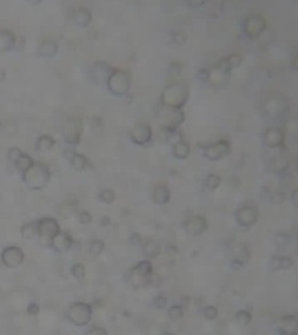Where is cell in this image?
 <instances>
[{
    "mask_svg": "<svg viewBox=\"0 0 298 335\" xmlns=\"http://www.w3.org/2000/svg\"><path fill=\"white\" fill-rule=\"evenodd\" d=\"M22 180L29 190L40 191L49 184L51 171L46 164L35 162L33 167L21 174Z\"/></svg>",
    "mask_w": 298,
    "mask_h": 335,
    "instance_id": "6da1fadb",
    "label": "cell"
},
{
    "mask_svg": "<svg viewBox=\"0 0 298 335\" xmlns=\"http://www.w3.org/2000/svg\"><path fill=\"white\" fill-rule=\"evenodd\" d=\"M189 99V88L184 83L169 84L163 90L161 102L163 106L181 109Z\"/></svg>",
    "mask_w": 298,
    "mask_h": 335,
    "instance_id": "7a4b0ae2",
    "label": "cell"
},
{
    "mask_svg": "<svg viewBox=\"0 0 298 335\" xmlns=\"http://www.w3.org/2000/svg\"><path fill=\"white\" fill-rule=\"evenodd\" d=\"M153 282V265L148 259L138 264L128 273V283L136 289L146 288Z\"/></svg>",
    "mask_w": 298,
    "mask_h": 335,
    "instance_id": "3957f363",
    "label": "cell"
},
{
    "mask_svg": "<svg viewBox=\"0 0 298 335\" xmlns=\"http://www.w3.org/2000/svg\"><path fill=\"white\" fill-rule=\"evenodd\" d=\"M132 84V77L127 71L124 70H112L110 73L106 86L109 92L115 96H124L130 92Z\"/></svg>",
    "mask_w": 298,
    "mask_h": 335,
    "instance_id": "277c9868",
    "label": "cell"
},
{
    "mask_svg": "<svg viewBox=\"0 0 298 335\" xmlns=\"http://www.w3.org/2000/svg\"><path fill=\"white\" fill-rule=\"evenodd\" d=\"M66 315L75 326H86L93 318V308L88 303L75 302L68 308Z\"/></svg>",
    "mask_w": 298,
    "mask_h": 335,
    "instance_id": "5b68a950",
    "label": "cell"
},
{
    "mask_svg": "<svg viewBox=\"0 0 298 335\" xmlns=\"http://www.w3.org/2000/svg\"><path fill=\"white\" fill-rule=\"evenodd\" d=\"M37 223V238L44 245L50 246L52 239L60 231V225L53 217H43L36 221Z\"/></svg>",
    "mask_w": 298,
    "mask_h": 335,
    "instance_id": "8992f818",
    "label": "cell"
},
{
    "mask_svg": "<svg viewBox=\"0 0 298 335\" xmlns=\"http://www.w3.org/2000/svg\"><path fill=\"white\" fill-rule=\"evenodd\" d=\"M158 117L162 121V127L177 131L178 127L184 123L185 112L179 108H169V106L162 105L158 114Z\"/></svg>",
    "mask_w": 298,
    "mask_h": 335,
    "instance_id": "52a82bcc",
    "label": "cell"
},
{
    "mask_svg": "<svg viewBox=\"0 0 298 335\" xmlns=\"http://www.w3.org/2000/svg\"><path fill=\"white\" fill-rule=\"evenodd\" d=\"M267 20H266V18L263 15L253 13L247 15L244 19L241 28H243L244 34L249 39H257V37H259L263 31L267 29Z\"/></svg>",
    "mask_w": 298,
    "mask_h": 335,
    "instance_id": "ba28073f",
    "label": "cell"
},
{
    "mask_svg": "<svg viewBox=\"0 0 298 335\" xmlns=\"http://www.w3.org/2000/svg\"><path fill=\"white\" fill-rule=\"evenodd\" d=\"M83 132V123L80 118L71 117L68 118L62 128V137L68 145H78L81 140Z\"/></svg>",
    "mask_w": 298,
    "mask_h": 335,
    "instance_id": "9c48e42d",
    "label": "cell"
},
{
    "mask_svg": "<svg viewBox=\"0 0 298 335\" xmlns=\"http://www.w3.org/2000/svg\"><path fill=\"white\" fill-rule=\"evenodd\" d=\"M0 260L7 268H17L24 260V252L19 246H7L1 251Z\"/></svg>",
    "mask_w": 298,
    "mask_h": 335,
    "instance_id": "30bf717a",
    "label": "cell"
},
{
    "mask_svg": "<svg viewBox=\"0 0 298 335\" xmlns=\"http://www.w3.org/2000/svg\"><path fill=\"white\" fill-rule=\"evenodd\" d=\"M128 137H130L131 141L136 143V145L145 146L153 138L152 127H150L149 124L140 121V123H137L131 128L130 132H128Z\"/></svg>",
    "mask_w": 298,
    "mask_h": 335,
    "instance_id": "8fae6325",
    "label": "cell"
},
{
    "mask_svg": "<svg viewBox=\"0 0 298 335\" xmlns=\"http://www.w3.org/2000/svg\"><path fill=\"white\" fill-rule=\"evenodd\" d=\"M230 152L231 143L227 139H222L211 146L206 147L203 155L211 161H219V159L224 158L225 156L230 154Z\"/></svg>",
    "mask_w": 298,
    "mask_h": 335,
    "instance_id": "7c38bea8",
    "label": "cell"
},
{
    "mask_svg": "<svg viewBox=\"0 0 298 335\" xmlns=\"http://www.w3.org/2000/svg\"><path fill=\"white\" fill-rule=\"evenodd\" d=\"M259 211L256 206L244 205L236 212V220L238 224L244 228L252 227L258 221Z\"/></svg>",
    "mask_w": 298,
    "mask_h": 335,
    "instance_id": "4fadbf2b",
    "label": "cell"
},
{
    "mask_svg": "<svg viewBox=\"0 0 298 335\" xmlns=\"http://www.w3.org/2000/svg\"><path fill=\"white\" fill-rule=\"evenodd\" d=\"M285 133L280 127H269L263 134V143L271 149H284Z\"/></svg>",
    "mask_w": 298,
    "mask_h": 335,
    "instance_id": "5bb4252c",
    "label": "cell"
},
{
    "mask_svg": "<svg viewBox=\"0 0 298 335\" xmlns=\"http://www.w3.org/2000/svg\"><path fill=\"white\" fill-rule=\"evenodd\" d=\"M74 245V239L72 238V236L70 233L67 231H59L57 234V236L52 239L51 244H50L49 247H51L53 251L62 253V252H67L68 250H71Z\"/></svg>",
    "mask_w": 298,
    "mask_h": 335,
    "instance_id": "9a60e30c",
    "label": "cell"
},
{
    "mask_svg": "<svg viewBox=\"0 0 298 335\" xmlns=\"http://www.w3.org/2000/svg\"><path fill=\"white\" fill-rule=\"evenodd\" d=\"M185 230L192 236H199L207 229V220L201 215H193L185 221Z\"/></svg>",
    "mask_w": 298,
    "mask_h": 335,
    "instance_id": "2e32d148",
    "label": "cell"
},
{
    "mask_svg": "<svg viewBox=\"0 0 298 335\" xmlns=\"http://www.w3.org/2000/svg\"><path fill=\"white\" fill-rule=\"evenodd\" d=\"M250 258L251 252L249 247L244 245V244L237 245L234 249V258L231 259V267H233L235 271H238V269L243 267V266L250 260Z\"/></svg>",
    "mask_w": 298,
    "mask_h": 335,
    "instance_id": "e0dca14e",
    "label": "cell"
},
{
    "mask_svg": "<svg viewBox=\"0 0 298 335\" xmlns=\"http://www.w3.org/2000/svg\"><path fill=\"white\" fill-rule=\"evenodd\" d=\"M72 20L75 26L80 27V28H86L90 24L93 20V14L90 12L89 8L87 7H79L77 8L73 12V15H72Z\"/></svg>",
    "mask_w": 298,
    "mask_h": 335,
    "instance_id": "ac0fdd59",
    "label": "cell"
},
{
    "mask_svg": "<svg viewBox=\"0 0 298 335\" xmlns=\"http://www.w3.org/2000/svg\"><path fill=\"white\" fill-rule=\"evenodd\" d=\"M17 36L13 31L8 29H0V53L12 51L17 44Z\"/></svg>",
    "mask_w": 298,
    "mask_h": 335,
    "instance_id": "d6986e66",
    "label": "cell"
},
{
    "mask_svg": "<svg viewBox=\"0 0 298 335\" xmlns=\"http://www.w3.org/2000/svg\"><path fill=\"white\" fill-rule=\"evenodd\" d=\"M241 61H243V58H241L239 53H231V55L227 56V57L222 58L216 66L221 68L225 73L230 74L231 71L239 66Z\"/></svg>",
    "mask_w": 298,
    "mask_h": 335,
    "instance_id": "ffe728a7",
    "label": "cell"
},
{
    "mask_svg": "<svg viewBox=\"0 0 298 335\" xmlns=\"http://www.w3.org/2000/svg\"><path fill=\"white\" fill-rule=\"evenodd\" d=\"M66 156L70 159L71 167L74 169L75 171H83L88 165H89V161L83 154L74 152V150H68L66 153Z\"/></svg>",
    "mask_w": 298,
    "mask_h": 335,
    "instance_id": "44dd1931",
    "label": "cell"
},
{
    "mask_svg": "<svg viewBox=\"0 0 298 335\" xmlns=\"http://www.w3.org/2000/svg\"><path fill=\"white\" fill-rule=\"evenodd\" d=\"M278 332L281 334H296L297 333V318L295 315H284L278 321Z\"/></svg>",
    "mask_w": 298,
    "mask_h": 335,
    "instance_id": "7402d4cb",
    "label": "cell"
},
{
    "mask_svg": "<svg viewBox=\"0 0 298 335\" xmlns=\"http://www.w3.org/2000/svg\"><path fill=\"white\" fill-rule=\"evenodd\" d=\"M170 200V191L165 184H158L153 190V201L156 205H165Z\"/></svg>",
    "mask_w": 298,
    "mask_h": 335,
    "instance_id": "603a6c76",
    "label": "cell"
},
{
    "mask_svg": "<svg viewBox=\"0 0 298 335\" xmlns=\"http://www.w3.org/2000/svg\"><path fill=\"white\" fill-rule=\"evenodd\" d=\"M37 52L42 58H53L58 53V45L51 39H45L39 45Z\"/></svg>",
    "mask_w": 298,
    "mask_h": 335,
    "instance_id": "cb8c5ba5",
    "label": "cell"
},
{
    "mask_svg": "<svg viewBox=\"0 0 298 335\" xmlns=\"http://www.w3.org/2000/svg\"><path fill=\"white\" fill-rule=\"evenodd\" d=\"M293 266V260L289 256H273L269 261L268 267L271 271H285Z\"/></svg>",
    "mask_w": 298,
    "mask_h": 335,
    "instance_id": "d4e9b609",
    "label": "cell"
},
{
    "mask_svg": "<svg viewBox=\"0 0 298 335\" xmlns=\"http://www.w3.org/2000/svg\"><path fill=\"white\" fill-rule=\"evenodd\" d=\"M229 81V73H225L219 68L218 66H214V68L209 70V78L208 82L214 84V86H222V84L228 83Z\"/></svg>",
    "mask_w": 298,
    "mask_h": 335,
    "instance_id": "484cf974",
    "label": "cell"
},
{
    "mask_svg": "<svg viewBox=\"0 0 298 335\" xmlns=\"http://www.w3.org/2000/svg\"><path fill=\"white\" fill-rule=\"evenodd\" d=\"M55 145L56 140L53 139L51 136H49V134H44V136H40L39 139H37L35 148L37 152L40 153H48L51 152Z\"/></svg>",
    "mask_w": 298,
    "mask_h": 335,
    "instance_id": "4316f807",
    "label": "cell"
},
{
    "mask_svg": "<svg viewBox=\"0 0 298 335\" xmlns=\"http://www.w3.org/2000/svg\"><path fill=\"white\" fill-rule=\"evenodd\" d=\"M191 147L185 140L180 139L174 145V156L178 159H184L190 155Z\"/></svg>",
    "mask_w": 298,
    "mask_h": 335,
    "instance_id": "83f0119b",
    "label": "cell"
},
{
    "mask_svg": "<svg viewBox=\"0 0 298 335\" xmlns=\"http://www.w3.org/2000/svg\"><path fill=\"white\" fill-rule=\"evenodd\" d=\"M142 250H143V255L147 259H154L156 258L161 252V247L154 240H147V242L142 243Z\"/></svg>",
    "mask_w": 298,
    "mask_h": 335,
    "instance_id": "f1b7e54d",
    "label": "cell"
},
{
    "mask_svg": "<svg viewBox=\"0 0 298 335\" xmlns=\"http://www.w3.org/2000/svg\"><path fill=\"white\" fill-rule=\"evenodd\" d=\"M21 237L23 239H34L37 237V223L36 221L24 223L20 229Z\"/></svg>",
    "mask_w": 298,
    "mask_h": 335,
    "instance_id": "f546056e",
    "label": "cell"
},
{
    "mask_svg": "<svg viewBox=\"0 0 298 335\" xmlns=\"http://www.w3.org/2000/svg\"><path fill=\"white\" fill-rule=\"evenodd\" d=\"M34 163H35L34 158H31L29 154H27V153H23L14 165L19 172L23 174L24 171H27L28 169H30L31 167H33Z\"/></svg>",
    "mask_w": 298,
    "mask_h": 335,
    "instance_id": "4dcf8cb0",
    "label": "cell"
},
{
    "mask_svg": "<svg viewBox=\"0 0 298 335\" xmlns=\"http://www.w3.org/2000/svg\"><path fill=\"white\" fill-rule=\"evenodd\" d=\"M288 167H289V162L288 159L283 158V156H278V158H274L272 162V170L277 174H282L287 170Z\"/></svg>",
    "mask_w": 298,
    "mask_h": 335,
    "instance_id": "1f68e13d",
    "label": "cell"
},
{
    "mask_svg": "<svg viewBox=\"0 0 298 335\" xmlns=\"http://www.w3.org/2000/svg\"><path fill=\"white\" fill-rule=\"evenodd\" d=\"M251 320H252V315H251V313L249 311H246V310H240V311H238L236 313V315H235V321L243 327L250 325Z\"/></svg>",
    "mask_w": 298,
    "mask_h": 335,
    "instance_id": "d6a6232c",
    "label": "cell"
},
{
    "mask_svg": "<svg viewBox=\"0 0 298 335\" xmlns=\"http://www.w3.org/2000/svg\"><path fill=\"white\" fill-rule=\"evenodd\" d=\"M104 249H105V244L101 239H94L89 243V245H88V250H89L90 255H93V256L102 255V252L104 251Z\"/></svg>",
    "mask_w": 298,
    "mask_h": 335,
    "instance_id": "836d02e7",
    "label": "cell"
},
{
    "mask_svg": "<svg viewBox=\"0 0 298 335\" xmlns=\"http://www.w3.org/2000/svg\"><path fill=\"white\" fill-rule=\"evenodd\" d=\"M205 185L208 190L215 191L221 185V177L216 174H209L205 179Z\"/></svg>",
    "mask_w": 298,
    "mask_h": 335,
    "instance_id": "e575fe53",
    "label": "cell"
},
{
    "mask_svg": "<svg viewBox=\"0 0 298 335\" xmlns=\"http://www.w3.org/2000/svg\"><path fill=\"white\" fill-rule=\"evenodd\" d=\"M71 274L78 281H82L86 277V267L82 264H80V262L74 264L71 268Z\"/></svg>",
    "mask_w": 298,
    "mask_h": 335,
    "instance_id": "d590c367",
    "label": "cell"
},
{
    "mask_svg": "<svg viewBox=\"0 0 298 335\" xmlns=\"http://www.w3.org/2000/svg\"><path fill=\"white\" fill-rule=\"evenodd\" d=\"M99 200H101L102 202L111 203V202H114L115 200H116V193H115L114 190L105 189V190H102L101 192H99Z\"/></svg>",
    "mask_w": 298,
    "mask_h": 335,
    "instance_id": "8d00e7d4",
    "label": "cell"
},
{
    "mask_svg": "<svg viewBox=\"0 0 298 335\" xmlns=\"http://www.w3.org/2000/svg\"><path fill=\"white\" fill-rule=\"evenodd\" d=\"M168 315L171 320H180L183 318V308L179 305H172L168 310Z\"/></svg>",
    "mask_w": 298,
    "mask_h": 335,
    "instance_id": "74e56055",
    "label": "cell"
},
{
    "mask_svg": "<svg viewBox=\"0 0 298 335\" xmlns=\"http://www.w3.org/2000/svg\"><path fill=\"white\" fill-rule=\"evenodd\" d=\"M290 240V236L287 234L280 233L275 236V244H277V246L280 247V249H284V247L289 245Z\"/></svg>",
    "mask_w": 298,
    "mask_h": 335,
    "instance_id": "f35d334b",
    "label": "cell"
},
{
    "mask_svg": "<svg viewBox=\"0 0 298 335\" xmlns=\"http://www.w3.org/2000/svg\"><path fill=\"white\" fill-rule=\"evenodd\" d=\"M22 154H23V152H22L20 148H18V147H12V148L8 150V154H7L8 161L11 162L12 164H15Z\"/></svg>",
    "mask_w": 298,
    "mask_h": 335,
    "instance_id": "ab89813d",
    "label": "cell"
},
{
    "mask_svg": "<svg viewBox=\"0 0 298 335\" xmlns=\"http://www.w3.org/2000/svg\"><path fill=\"white\" fill-rule=\"evenodd\" d=\"M202 313H203V317H205L206 319H208V320H213V319H215L216 317H218L219 311L215 306L208 305L203 309Z\"/></svg>",
    "mask_w": 298,
    "mask_h": 335,
    "instance_id": "60d3db41",
    "label": "cell"
},
{
    "mask_svg": "<svg viewBox=\"0 0 298 335\" xmlns=\"http://www.w3.org/2000/svg\"><path fill=\"white\" fill-rule=\"evenodd\" d=\"M77 218L81 224H89L93 221V215L87 211H81L78 213Z\"/></svg>",
    "mask_w": 298,
    "mask_h": 335,
    "instance_id": "b9f144b4",
    "label": "cell"
},
{
    "mask_svg": "<svg viewBox=\"0 0 298 335\" xmlns=\"http://www.w3.org/2000/svg\"><path fill=\"white\" fill-rule=\"evenodd\" d=\"M284 193L282 192H275L271 196V202L274 203V205H281L282 202H284Z\"/></svg>",
    "mask_w": 298,
    "mask_h": 335,
    "instance_id": "7bdbcfd3",
    "label": "cell"
},
{
    "mask_svg": "<svg viewBox=\"0 0 298 335\" xmlns=\"http://www.w3.org/2000/svg\"><path fill=\"white\" fill-rule=\"evenodd\" d=\"M154 304H155L156 308L159 309H164L165 306L168 304V299L167 297L159 295V296H156L155 299H154Z\"/></svg>",
    "mask_w": 298,
    "mask_h": 335,
    "instance_id": "ee69618b",
    "label": "cell"
},
{
    "mask_svg": "<svg viewBox=\"0 0 298 335\" xmlns=\"http://www.w3.org/2000/svg\"><path fill=\"white\" fill-rule=\"evenodd\" d=\"M87 334L89 335H106L108 334V331L104 330L103 327H99V326H93L92 328H89L87 332Z\"/></svg>",
    "mask_w": 298,
    "mask_h": 335,
    "instance_id": "f6af8a7d",
    "label": "cell"
},
{
    "mask_svg": "<svg viewBox=\"0 0 298 335\" xmlns=\"http://www.w3.org/2000/svg\"><path fill=\"white\" fill-rule=\"evenodd\" d=\"M27 313L31 317H35L40 313V305L36 304V303H30L27 308Z\"/></svg>",
    "mask_w": 298,
    "mask_h": 335,
    "instance_id": "bcb514c9",
    "label": "cell"
},
{
    "mask_svg": "<svg viewBox=\"0 0 298 335\" xmlns=\"http://www.w3.org/2000/svg\"><path fill=\"white\" fill-rule=\"evenodd\" d=\"M130 243L132 245L134 246H139V245H142V238H141V236L139 234H132L130 236Z\"/></svg>",
    "mask_w": 298,
    "mask_h": 335,
    "instance_id": "7dc6e473",
    "label": "cell"
},
{
    "mask_svg": "<svg viewBox=\"0 0 298 335\" xmlns=\"http://www.w3.org/2000/svg\"><path fill=\"white\" fill-rule=\"evenodd\" d=\"M208 78H209V70L207 68H202L198 72V79H199L201 82H208Z\"/></svg>",
    "mask_w": 298,
    "mask_h": 335,
    "instance_id": "c3c4849f",
    "label": "cell"
},
{
    "mask_svg": "<svg viewBox=\"0 0 298 335\" xmlns=\"http://www.w3.org/2000/svg\"><path fill=\"white\" fill-rule=\"evenodd\" d=\"M174 42L176 44H183L186 42V35L184 33H176L174 34Z\"/></svg>",
    "mask_w": 298,
    "mask_h": 335,
    "instance_id": "681fc988",
    "label": "cell"
},
{
    "mask_svg": "<svg viewBox=\"0 0 298 335\" xmlns=\"http://www.w3.org/2000/svg\"><path fill=\"white\" fill-rule=\"evenodd\" d=\"M206 1H203V0H189L187 1V5L190 6L191 8H200L202 7V6H205Z\"/></svg>",
    "mask_w": 298,
    "mask_h": 335,
    "instance_id": "f907efd6",
    "label": "cell"
},
{
    "mask_svg": "<svg viewBox=\"0 0 298 335\" xmlns=\"http://www.w3.org/2000/svg\"><path fill=\"white\" fill-rule=\"evenodd\" d=\"M297 192H298L297 189L293 192V201H294L295 205H297Z\"/></svg>",
    "mask_w": 298,
    "mask_h": 335,
    "instance_id": "816d5d0a",
    "label": "cell"
}]
</instances>
